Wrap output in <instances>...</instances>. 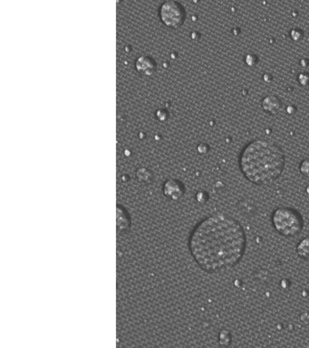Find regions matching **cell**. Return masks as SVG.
<instances>
[{
    "label": "cell",
    "mask_w": 309,
    "mask_h": 348,
    "mask_svg": "<svg viewBox=\"0 0 309 348\" xmlns=\"http://www.w3.org/2000/svg\"><path fill=\"white\" fill-rule=\"evenodd\" d=\"M246 234L240 223L224 213L206 218L193 230L191 255L209 273L230 270L240 261L246 250Z\"/></svg>",
    "instance_id": "1"
},
{
    "label": "cell",
    "mask_w": 309,
    "mask_h": 348,
    "mask_svg": "<svg viewBox=\"0 0 309 348\" xmlns=\"http://www.w3.org/2000/svg\"><path fill=\"white\" fill-rule=\"evenodd\" d=\"M286 156L276 143L256 139L246 145L239 156V167L244 176L256 185H268L282 173Z\"/></svg>",
    "instance_id": "2"
},
{
    "label": "cell",
    "mask_w": 309,
    "mask_h": 348,
    "mask_svg": "<svg viewBox=\"0 0 309 348\" xmlns=\"http://www.w3.org/2000/svg\"><path fill=\"white\" fill-rule=\"evenodd\" d=\"M271 220L276 231L283 236H296L303 229L301 214L292 208L282 207L275 210Z\"/></svg>",
    "instance_id": "3"
},
{
    "label": "cell",
    "mask_w": 309,
    "mask_h": 348,
    "mask_svg": "<svg viewBox=\"0 0 309 348\" xmlns=\"http://www.w3.org/2000/svg\"><path fill=\"white\" fill-rule=\"evenodd\" d=\"M160 17L165 26L177 28L184 23L186 12L179 2L166 1L161 7Z\"/></svg>",
    "instance_id": "4"
},
{
    "label": "cell",
    "mask_w": 309,
    "mask_h": 348,
    "mask_svg": "<svg viewBox=\"0 0 309 348\" xmlns=\"http://www.w3.org/2000/svg\"><path fill=\"white\" fill-rule=\"evenodd\" d=\"M136 69L145 75H151L156 69L154 60L149 56H142L136 61Z\"/></svg>",
    "instance_id": "5"
},
{
    "label": "cell",
    "mask_w": 309,
    "mask_h": 348,
    "mask_svg": "<svg viewBox=\"0 0 309 348\" xmlns=\"http://www.w3.org/2000/svg\"><path fill=\"white\" fill-rule=\"evenodd\" d=\"M282 107V103L280 99L276 95H269L265 97L262 101V108L265 112L270 114H276L280 111Z\"/></svg>",
    "instance_id": "6"
},
{
    "label": "cell",
    "mask_w": 309,
    "mask_h": 348,
    "mask_svg": "<svg viewBox=\"0 0 309 348\" xmlns=\"http://www.w3.org/2000/svg\"><path fill=\"white\" fill-rule=\"evenodd\" d=\"M164 191L165 194L169 197L177 199L181 197V195H182L183 188L182 185L178 181H168L165 183Z\"/></svg>",
    "instance_id": "7"
},
{
    "label": "cell",
    "mask_w": 309,
    "mask_h": 348,
    "mask_svg": "<svg viewBox=\"0 0 309 348\" xmlns=\"http://www.w3.org/2000/svg\"><path fill=\"white\" fill-rule=\"evenodd\" d=\"M297 252L299 256L309 258V238H305L302 242L298 245Z\"/></svg>",
    "instance_id": "8"
},
{
    "label": "cell",
    "mask_w": 309,
    "mask_h": 348,
    "mask_svg": "<svg viewBox=\"0 0 309 348\" xmlns=\"http://www.w3.org/2000/svg\"><path fill=\"white\" fill-rule=\"evenodd\" d=\"M300 171L304 176L309 178V159H306L301 163Z\"/></svg>",
    "instance_id": "9"
},
{
    "label": "cell",
    "mask_w": 309,
    "mask_h": 348,
    "mask_svg": "<svg viewBox=\"0 0 309 348\" xmlns=\"http://www.w3.org/2000/svg\"><path fill=\"white\" fill-rule=\"evenodd\" d=\"M298 82L303 86H307L309 85V73H303L298 75Z\"/></svg>",
    "instance_id": "10"
},
{
    "label": "cell",
    "mask_w": 309,
    "mask_h": 348,
    "mask_svg": "<svg viewBox=\"0 0 309 348\" xmlns=\"http://www.w3.org/2000/svg\"><path fill=\"white\" fill-rule=\"evenodd\" d=\"M303 37V33L298 30V29H294L291 31V37L292 39L295 40V41H298V40L301 39Z\"/></svg>",
    "instance_id": "11"
},
{
    "label": "cell",
    "mask_w": 309,
    "mask_h": 348,
    "mask_svg": "<svg viewBox=\"0 0 309 348\" xmlns=\"http://www.w3.org/2000/svg\"><path fill=\"white\" fill-rule=\"evenodd\" d=\"M246 63H247L249 66H254V65H255L256 63V56H254L253 55H247V57H246Z\"/></svg>",
    "instance_id": "12"
}]
</instances>
